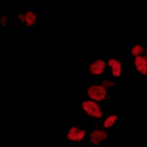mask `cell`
<instances>
[{
    "mask_svg": "<svg viewBox=\"0 0 147 147\" xmlns=\"http://www.w3.org/2000/svg\"><path fill=\"white\" fill-rule=\"evenodd\" d=\"M117 119V117L116 115H113L109 116L104 122V127L106 128L111 127L114 124Z\"/></svg>",
    "mask_w": 147,
    "mask_h": 147,
    "instance_id": "9",
    "label": "cell"
},
{
    "mask_svg": "<svg viewBox=\"0 0 147 147\" xmlns=\"http://www.w3.org/2000/svg\"><path fill=\"white\" fill-rule=\"evenodd\" d=\"M135 64L138 70L144 75L147 74V60L141 57H136Z\"/></svg>",
    "mask_w": 147,
    "mask_h": 147,
    "instance_id": "6",
    "label": "cell"
},
{
    "mask_svg": "<svg viewBox=\"0 0 147 147\" xmlns=\"http://www.w3.org/2000/svg\"><path fill=\"white\" fill-rule=\"evenodd\" d=\"M82 107L87 114L93 117L100 118L103 113L99 106L94 101L86 100L82 104Z\"/></svg>",
    "mask_w": 147,
    "mask_h": 147,
    "instance_id": "1",
    "label": "cell"
},
{
    "mask_svg": "<svg viewBox=\"0 0 147 147\" xmlns=\"http://www.w3.org/2000/svg\"><path fill=\"white\" fill-rule=\"evenodd\" d=\"M107 133L104 131L99 129H95L93 131L90 135V142L95 145H98L100 142L106 139Z\"/></svg>",
    "mask_w": 147,
    "mask_h": 147,
    "instance_id": "4",
    "label": "cell"
},
{
    "mask_svg": "<svg viewBox=\"0 0 147 147\" xmlns=\"http://www.w3.org/2000/svg\"><path fill=\"white\" fill-rule=\"evenodd\" d=\"M85 130H81L76 126L70 128L67 135L68 140L74 142H79L81 141L86 136Z\"/></svg>",
    "mask_w": 147,
    "mask_h": 147,
    "instance_id": "3",
    "label": "cell"
},
{
    "mask_svg": "<svg viewBox=\"0 0 147 147\" xmlns=\"http://www.w3.org/2000/svg\"><path fill=\"white\" fill-rule=\"evenodd\" d=\"M87 92L90 98L97 101L102 100L106 97L105 89L100 86H92L88 88Z\"/></svg>",
    "mask_w": 147,
    "mask_h": 147,
    "instance_id": "2",
    "label": "cell"
},
{
    "mask_svg": "<svg viewBox=\"0 0 147 147\" xmlns=\"http://www.w3.org/2000/svg\"><path fill=\"white\" fill-rule=\"evenodd\" d=\"M109 66L113 69V74L116 77H119L121 74V65L120 62L115 59H110L108 62Z\"/></svg>",
    "mask_w": 147,
    "mask_h": 147,
    "instance_id": "7",
    "label": "cell"
},
{
    "mask_svg": "<svg viewBox=\"0 0 147 147\" xmlns=\"http://www.w3.org/2000/svg\"><path fill=\"white\" fill-rule=\"evenodd\" d=\"M105 68V63L101 60H98L90 65L89 70L93 74H100L103 73Z\"/></svg>",
    "mask_w": 147,
    "mask_h": 147,
    "instance_id": "5",
    "label": "cell"
},
{
    "mask_svg": "<svg viewBox=\"0 0 147 147\" xmlns=\"http://www.w3.org/2000/svg\"><path fill=\"white\" fill-rule=\"evenodd\" d=\"M103 85L105 87L109 88L113 86L114 84L112 82L108 80H105L103 81Z\"/></svg>",
    "mask_w": 147,
    "mask_h": 147,
    "instance_id": "11",
    "label": "cell"
},
{
    "mask_svg": "<svg viewBox=\"0 0 147 147\" xmlns=\"http://www.w3.org/2000/svg\"><path fill=\"white\" fill-rule=\"evenodd\" d=\"M7 18L6 17H3L1 19V23L3 25H5L6 22Z\"/></svg>",
    "mask_w": 147,
    "mask_h": 147,
    "instance_id": "13",
    "label": "cell"
},
{
    "mask_svg": "<svg viewBox=\"0 0 147 147\" xmlns=\"http://www.w3.org/2000/svg\"><path fill=\"white\" fill-rule=\"evenodd\" d=\"M25 20L27 26H32L36 23V15L32 12L28 11L26 15Z\"/></svg>",
    "mask_w": 147,
    "mask_h": 147,
    "instance_id": "8",
    "label": "cell"
},
{
    "mask_svg": "<svg viewBox=\"0 0 147 147\" xmlns=\"http://www.w3.org/2000/svg\"><path fill=\"white\" fill-rule=\"evenodd\" d=\"M143 51L144 49L142 46L139 45H136L133 47L131 50V54L133 56L138 57L142 54Z\"/></svg>",
    "mask_w": 147,
    "mask_h": 147,
    "instance_id": "10",
    "label": "cell"
},
{
    "mask_svg": "<svg viewBox=\"0 0 147 147\" xmlns=\"http://www.w3.org/2000/svg\"><path fill=\"white\" fill-rule=\"evenodd\" d=\"M19 18L20 19V20H21L22 22H24V20H25V18L24 15L23 14H20L18 16Z\"/></svg>",
    "mask_w": 147,
    "mask_h": 147,
    "instance_id": "12",
    "label": "cell"
}]
</instances>
